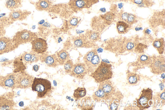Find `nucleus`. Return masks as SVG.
I'll return each mask as SVG.
<instances>
[{"label": "nucleus", "instance_id": "nucleus-13", "mask_svg": "<svg viewBox=\"0 0 165 110\" xmlns=\"http://www.w3.org/2000/svg\"><path fill=\"white\" fill-rule=\"evenodd\" d=\"M31 43L32 51L37 54L43 53L47 49V42L42 38L37 37L32 41Z\"/></svg>", "mask_w": 165, "mask_h": 110}, {"label": "nucleus", "instance_id": "nucleus-33", "mask_svg": "<svg viewBox=\"0 0 165 110\" xmlns=\"http://www.w3.org/2000/svg\"><path fill=\"white\" fill-rule=\"evenodd\" d=\"M129 14L126 12H125L122 14L121 15V18L122 21L126 22L128 18Z\"/></svg>", "mask_w": 165, "mask_h": 110}, {"label": "nucleus", "instance_id": "nucleus-24", "mask_svg": "<svg viewBox=\"0 0 165 110\" xmlns=\"http://www.w3.org/2000/svg\"><path fill=\"white\" fill-rule=\"evenodd\" d=\"M85 35L92 43L96 42L100 38V34L98 32L92 30H89L86 32Z\"/></svg>", "mask_w": 165, "mask_h": 110}, {"label": "nucleus", "instance_id": "nucleus-23", "mask_svg": "<svg viewBox=\"0 0 165 110\" xmlns=\"http://www.w3.org/2000/svg\"><path fill=\"white\" fill-rule=\"evenodd\" d=\"M14 73H17L24 70L26 68L24 64L20 57L16 58L14 61Z\"/></svg>", "mask_w": 165, "mask_h": 110}, {"label": "nucleus", "instance_id": "nucleus-3", "mask_svg": "<svg viewBox=\"0 0 165 110\" xmlns=\"http://www.w3.org/2000/svg\"><path fill=\"white\" fill-rule=\"evenodd\" d=\"M31 87L33 91L37 92L38 98H43L50 92L51 84L47 80L35 77Z\"/></svg>", "mask_w": 165, "mask_h": 110}, {"label": "nucleus", "instance_id": "nucleus-38", "mask_svg": "<svg viewBox=\"0 0 165 110\" xmlns=\"http://www.w3.org/2000/svg\"><path fill=\"white\" fill-rule=\"evenodd\" d=\"M150 32L151 31L149 29H147L145 31V33L147 34H149L150 33Z\"/></svg>", "mask_w": 165, "mask_h": 110}, {"label": "nucleus", "instance_id": "nucleus-7", "mask_svg": "<svg viewBox=\"0 0 165 110\" xmlns=\"http://www.w3.org/2000/svg\"><path fill=\"white\" fill-rule=\"evenodd\" d=\"M139 99H136L137 106L140 110L148 108L150 107L149 102L152 99L153 91L148 88L143 89Z\"/></svg>", "mask_w": 165, "mask_h": 110}, {"label": "nucleus", "instance_id": "nucleus-28", "mask_svg": "<svg viewBox=\"0 0 165 110\" xmlns=\"http://www.w3.org/2000/svg\"><path fill=\"white\" fill-rule=\"evenodd\" d=\"M87 91L84 88H78L74 90L73 94L74 98L77 99H80L86 95Z\"/></svg>", "mask_w": 165, "mask_h": 110}, {"label": "nucleus", "instance_id": "nucleus-18", "mask_svg": "<svg viewBox=\"0 0 165 110\" xmlns=\"http://www.w3.org/2000/svg\"><path fill=\"white\" fill-rule=\"evenodd\" d=\"M74 44L77 48H89L92 43L88 40L85 35H82L74 37Z\"/></svg>", "mask_w": 165, "mask_h": 110}, {"label": "nucleus", "instance_id": "nucleus-21", "mask_svg": "<svg viewBox=\"0 0 165 110\" xmlns=\"http://www.w3.org/2000/svg\"><path fill=\"white\" fill-rule=\"evenodd\" d=\"M22 0H6V6L11 11L21 7Z\"/></svg>", "mask_w": 165, "mask_h": 110}, {"label": "nucleus", "instance_id": "nucleus-8", "mask_svg": "<svg viewBox=\"0 0 165 110\" xmlns=\"http://www.w3.org/2000/svg\"><path fill=\"white\" fill-rule=\"evenodd\" d=\"M150 67L151 72L155 74L159 75L165 72V58L163 56H155Z\"/></svg>", "mask_w": 165, "mask_h": 110}, {"label": "nucleus", "instance_id": "nucleus-1", "mask_svg": "<svg viewBox=\"0 0 165 110\" xmlns=\"http://www.w3.org/2000/svg\"><path fill=\"white\" fill-rule=\"evenodd\" d=\"M100 83L97 91L94 93L92 97L97 102L111 99L116 91L113 83L108 80Z\"/></svg>", "mask_w": 165, "mask_h": 110}, {"label": "nucleus", "instance_id": "nucleus-15", "mask_svg": "<svg viewBox=\"0 0 165 110\" xmlns=\"http://www.w3.org/2000/svg\"><path fill=\"white\" fill-rule=\"evenodd\" d=\"M20 57L26 65L37 62L40 59V56L33 51L30 52H25Z\"/></svg>", "mask_w": 165, "mask_h": 110}, {"label": "nucleus", "instance_id": "nucleus-43", "mask_svg": "<svg viewBox=\"0 0 165 110\" xmlns=\"http://www.w3.org/2000/svg\"><path fill=\"white\" fill-rule=\"evenodd\" d=\"M45 21L44 20H42L41 21V22H39L38 24H41V25Z\"/></svg>", "mask_w": 165, "mask_h": 110}, {"label": "nucleus", "instance_id": "nucleus-11", "mask_svg": "<svg viewBox=\"0 0 165 110\" xmlns=\"http://www.w3.org/2000/svg\"><path fill=\"white\" fill-rule=\"evenodd\" d=\"M16 76L15 73L0 76V87L6 90L16 89Z\"/></svg>", "mask_w": 165, "mask_h": 110}, {"label": "nucleus", "instance_id": "nucleus-26", "mask_svg": "<svg viewBox=\"0 0 165 110\" xmlns=\"http://www.w3.org/2000/svg\"><path fill=\"white\" fill-rule=\"evenodd\" d=\"M129 27L128 24L124 22L120 21L117 23V29L118 33L120 34H124L126 32Z\"/></svg>", "mask_w": 165, "mask_h": 110}, {"label": "nucleus", "instance_id": "nucleus-19", "mask_svg": "<svg viewBox=\"0 0 165 110\" xmlns=\"http://www.w3.org/2000/svg\"><path fill=\"white\" fill-rule=\"evenodd\" d=\"M52 2L50 0H39L35 4L36 9L39 11L48 10L51 8Z\"/></svg>", "mask_w": 165, "mask_h": 110}, {"label": "nucleus", "instance_id": "nucleus-12", "mask_svg": "<svg viewBox=\"0 0 165 110\" xmlns=\"http://www.w3.org/2000/svg\"><path fill=\"white\" fill-rule=\"evenodd\" d=\"M88 73L85 64L83 63H78L74 65L70 75L77 79H82Z\"/></svg>", "mask_w": 165, "mask_h": 110}, {"label": "nucleus", "instance_id": "nucleus-42", "mask_svg": "<svg viewBox=\"0 0 165 110\" xmlns=\"http://www.w3.org/2000/svg\"><path fill=\"white\" fill-rule=\"evenodd\" d=\"M142 28H136V31H139L142 29Z\"/></svg>", "mask_w": 165, "mask_h": 110}, {"label": "nucleus", "instance_id": "nucleus-36", "mask_svg": "<svg viewBox=\"0 0 165 110\" xmlns=\"http://www.w3.org/2000/svg\"><path fill=\"white\" fill-rule=\"evenodd\" d=\"M39 66L37 65H35L33 67V70L35 71V72H37L39 69Z\"/></svg>", "mask_w": 165, "mask_h": 110}, {"label": "nucleus", "instance_id": "nucleus-29", "mask_svg": "<svg viewBox=\"0 0 165 110\" xmlns=\"http://www.w3.org/2000/svg\"><path fill=\"white\" fill-rule=\"evenodd\" d=\"M138 61L143 65H148L151 64L152 61V59L149 56L145 55H142L138 57Z\"/></svg>", "mask_w": 165, "mask_h": 110}, {"label": "nucleus", "instance_id": "nucleus-25", "mask_svg": "<svg viewBox=\"0 0 165 110\" xmlns=\"http://www.w3.org/2000/svg\"><path fill=\"white\" fill-rule=\"evenodd\" d=\"M127 79L130 84L135 85L140 80V77L138 75L129 72L127 73Z\"/></svg>", "mask_w": 165, "mask_h": 110}, {"label": "nucleus", "instance_id": "nucleus-22", "mask_svg": "<svg viewBox=\"0 0 165 110\" xmlns=\"http://www.w3.org/2000/svg\"><path fill=\"white\" fill-rule=\"evenodd\" d=\"M153 45L160 54H162L163 53L164 49V41L163 38L155 40Z\"/></svg>", "mask_w": 165, "mask_h": 110}, {"label": "nucleus", "instance_id": "nucleus-37", "mask_svg": "<svg viewBox=\"0 0 165 110\" xmlns=\"http://www.w3.org/2000/svg\"><path fill=\"white\" fill-rule=\"evenodd\" d=\"M103 51V49L102 48H99L97 49V52L98 53H102Z\"/></svg>", "mask_w": 165, "mask_h": 110}, {"label": "nucleus", "instance_id": "nucleus-45", "mask_svg": "<svg viewBox=\"0 0 165 110\" xmlns=\"http://www.w3.org/2000/svg\"><path fill=\"white\" fill-rule=\"evenodd\" d=\"M121 1H127V0H121Z\"/></svg>", "mask_w": 165, "mask_h": 110}, {"label": "nucleus", "instance_id": "nucleus-4", "mask_svg": "<svg viewBox=\"0 0 165 110\" xmlns=\"http://www.w3.org/2000/svg\"><path fill=\"white\" fill-rule=\"evenodd\" d=\"M37 37V36L34 32L24 29L17 32L12 39L18 47L20 45L31 42Z\"/></svg>", "mask_w": 165, "mask_h": 110}, {"label": "nucleus", "instance_id": "nucleus-6", "mask_svg": "<svg viewBox=\"0 0 165 110\" xmlns=\"http://www.w3.org/2000/svg\"><path fill=\"white\" fill-rule=\"evenodd\" d=\"M34 79L24 70L16 73V89H25L31 87Z\"/></svg>", "mask_w": 165, "mask_h": 110}, {"label": "nucleus", "instance_id": "nucleus-20", "mask_svg": "<svg viewBox=\"0 0 165 110\" xmlns=\"http://www.w3.org/2000/svg\"><path fill=\"white\" fill-rule=\"evenodd\" d=\"M57 61L59 64L63 65L69 60L70 56L68 52L64 49H62L57 53Z\"/></svg>", "mask_w": 165, "mask_h": 110}, {"label": "nucleus", "instance_id": "nucleus-44", "mask_svg": "<svg viewBox=\"0 0 165 110\" xmlns=\"http://www.w3.org/2000/svg\"><path fill=\"white\" fill-rule=\"evenodd\" d=\"M102 1H104L109 2V1H111V0H102Z\"/></svg>", "mask_w": 165, "mask_h": 110}, {"label": "nucleus", "instance_id": "nucleus-9", "mask_svg": "<svg viewBox=\"0 0 165 110\" xmlns=\"http://www.w3.org/2000/svg\"><path fill=\"white\" fill-rule=\"evenodd\" d=\"M18 47L12 39L0 37V55L11 52Z\"/></svg>", "mask_w": 165, "mask_h": 110}, {"label": "nucleus", "instance_id": "nucleus-32", "mask_svg": "<svg viewBox=\"0 0 165 110\" xmlns=\"http://www.w3.org/2000/svg\"><path fill=\"white\" fill-rule=\"evenodd\" d=\"M135 20V16L132 14H129L126 22L128 24H132L134 23Z\"/></svg>", "mask_w": 165, "mask_h": 110}, {"label": "nucleus", "instance_id": "nucleus-10", "mask_svg": "<svg viewBox=\"0 0 165 110\" xmlns=\"http://www.w3.org/2000/svg\"><path fill=\"white\" fill-rule=\"evenodd\" d=\"M96 1V0H70L69 4L73 10L77 12L90 7Z\"/></svg>", "mask_w": 165, "mask_h": 110}, {"label": "nucleus", "instance_id": "nucleus-39", "mask_svg": "<svg viewBox=\"0 0 165 110\" xmlns=\"http://www.w3.org/2000/svg\"><path fill=\"white\" fill-rule=\"evenodd\" d=\"M160 87L161 90H162L164 88V86L163 83H161L160 84Z\"/></svg>", "mask_w": 165, "mask_h": 110}, {"label": "nucleus", "instance_id": "nucleus-5", "mask_svg": "<svg viewBox=\"0 0 165 110\" xmlns=\"http://www.w3.org/2000/svg\"><path fill=\"white\" fill-rule=\"evenodd\" d=\"M83 60L87 67L88 73H93L100 63V57L95 49L88 52L84 55Z\"/></svg>", "mask_w": 165, "mask_h": 110}, {"label": "nucleus", "instance_id": "nucleus-2", "mask_svg": "<svg viewBox=\"0 0 165 110\" xmlns=\"http://www.w3.org/2000/svg\"><path fill=\"white\" fill-rule=\"evenodd\" d=\"M111 64L102 61L91 76L97 83H100L109 80L113 76V72Z\"/></svg>", "mask_w": 165, "mask_h": 110}, {"label": "nucleus", "instance_id": "nucleus-41", "mask_svg": "<svg viewBox=\"0 0 165 110\" xmlns=\"http://www.w3.org/2000/svg\"><path fill=\"white\" fill-rule=\"evenodd\" d=\"M100 10L102 12H105V11H106V9H105V8H102L100 9Z\"/></svg>", "mask_w": 165, "mask_h": 110}, {"label": "nucleus", "instance_id": "nucleus-17", "mask_svg": "<svg viewBox=\"0 0 165 110\" xmlns=\"http://www.w3.org/2000/svg\"><path fill=\"white\" fill-rule=\"evenodd\" d=\"M39 59L49 67L55 68L59 64L56 54L50 55L43 54L40 56Z\"/></svg>", "mask_w": 165, "mask_h": 110}, {"label": "nucleus", "instance_id": "nucleus-35", "mask_svg": "<svg viewBox=\"0 0 165 110\" xmlns=\"http://www.w3.org/2000/svg\"><path fill=\"white\" fill-rule=\"evenodd\" d=\"M143 0H133L134 2L137 4L140 5L142 3Z\"/></svg>", "mask_w": 165, "mask_h": 110}, {"label": "nucleus", "instance_id": "nucleus-31", "mask_svg": "<svg viewBox=\"0 0 165 110\" xmlns=\"http://www.w3.org/2000/svg\"><path fill=\"white\" fill-rule=\"evenodd\" d=\"M102 18L107 22H110L113 20L114 16L111 12H108L106 14L102 16Z\"/></svg>", "mask_w": 165, "mask_h": 110}, {"label": "nucleus", "instance_id": "nucleus-14", "mask_svg": "<svg viewBox=\"0 0 165 110\" xmlns=\"http://www.w3.org/2000/svg\"><path fill=\"white\" fill-rule=\"evenodd\" d=\"M30 14V12L21 10L11 11L9 15V18L12 22L24 20Z\"/></svg>", "mask_w": 165, "mask_h": 110}, {"label": "nucleus", "instance_id": "nucleus-34", "mask_svg": "<svg viewBox=\"0 0 165 110\" xmlns=\"http://www.w3.org/2000/svg\"><path fill=\"white\" fill-rule=\"evenodd\" d=\"M134 45L132 43L130 42L128 43L127 45V48L128 49H131L134 47Z\"/></svg>", "mask_w": 165, "mask_h": 110}, {"label": "nucleus", "instance_id": "nucleus-40", "mask_svg": "<svg viewBox=\"0 0 165 110\" xmlns=\"http://www.w3.org/2000/svg\"><path fill=\"white\" fill-rule=\"evenodd\" d=\"M123 4L122 3H120L118 4V7L120 9H121L122 7H123Z\"/></svg>", "mask_w": 165, "mask_h": 110}, {"label": "nucleus", "instance_id": "nucleus-27", "mask_svg": "<svg viewBox=\"0 0 165 110\" xmlns=\"http://www.w3.org/2000/svg\"><path fill=\"white\" fill-rule=\"evenodd\" d=\"M81 19L79 17L73 16L68 21L69 28L71 29L76 28L81 21Z\"/></svg>", "mask_w": 165, "mask_h": 110}, {"label": "nucleus", "instance_id": "nucleus-16", "mask_svg": "<svg viewBox=\"0 0 165 110\" xmlns=\"http://www.w3.org/2000/svg\"><path fill=\"white\" fill-rule=\"evenodd\" d=\"M16 106L14 100L4 96H0V110H13Z\"/></svg>", "mask_w": 165, "mask_h": 110}, {"label": "nucleus", "instance_id": "nucleus-30", "mask_svg": "<svg viewBox=\"0 0 165 110\" xmlns=\"http://www.w3.org/2000/svg\"><path fill=\"white\" fill-rule=\"evenodd\" d=\"M74 64L72 60H69L64 64V69L67 73H70L73 68Z\"/></svg>", "mask_w": 165, "mask_h": 110}]
</instances>
